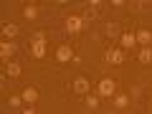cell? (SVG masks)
I'll return each instance as SVG.
<instances>
[{
  "mask_svg": "<svg viewBox=\"0 0 152 114\" xmlns=\"http://www.w3.org/2000/svg\"><path fill=\"white\" fill-rule=\"evenodd\" d=\"M114 91H117V84L112 79H102L99 81V96H112Z\"/></svg>",
  "mask_w": 152,
  "mask_h": 114,
  "instance_id": "6da1fadb",
  "label": "cell"
},
{
  "mask_svg": "<svg viewBox=\"0 0 152 114\" xmlns=\"http://www.w3.org/2000/svg\"><path fill=\"white\" fill-rule=\"evenodd\" d=\"M31 56L33 58H43L46 56V41H33L31 43Z\"/></svg>",
  "mask_w": 152,
  "mask_h": 114,
  "instance_id": "7a4b0ae2",
  "label": "cell"
},
{
  "mask_svg": "<svg viewBox=\"0 0 152 114\" xmlns=\"http://www.w3.org/2000/svg\"><path fill=\"white\" fill-rule=\"evenodd\" d=\"M66 28H69V33H79V31L84 28V20H81L79 15H71L69 20H66Z\"/></svg>",
  "mask_w": 152,
  "mask_h": 114,
  "instance_id": "3957f363",
  "label": "cell"
},
{
  "mask_svg": "<svg viewBox=\"0 0 152 114\" xmlns=\"http://www.w3.org/2000/svg\"><path fill=\"white\" fill-rule=\"evenodd\" d=\"M137 41L142 43V48H145V46H152V33L150 31H140L137 33Z\"/></svg>",
  "mask_w": 152,
  "mask_h": 114,
  "instance_id": "277c9868",
  "label": "cell"
},
{
  "mask_svg": "<svg viewBox=\"0 0 152 114\" xmlns=\"http://www.w3.org/2000/svg\"><path fill=\"white\" fill-rule=\"evenodd\" d=\"M74 91L76 94H86L89 91V81H86V79H76V81H74Z\"/></svg>",
  "mask_w": 152,
  "mask_h": 114,
  "instance_id": "5b68a950",
  "label": "cell"
},
{
  "mask_svg": "<svg viewBox=\"0 0 152 114\" xmlns=\"http://www.w3.org/2000/svg\"><path fill=\"white\" fill-rule=\"evenodd\" d=\"M140 64H152V48H150V46H145V48H142L140 51Z\"/></svg>",
  "mask_w": 152,
  "mask_h": 114,
  "instance_id": "8992f818",
  "label": "cell"
},
{
  "mask_svg": "<svg viewBox=\"0 0 152 114\" xmlns=\"http://www.w3.org/2000/svg\"><path fill=\"white\" fill-rule=\"evenodd\" d=\"M134 43H137L134 33H124V36H122V46H124V48H134Z\"/></svg>",
  "mask_w": 152,
  "mask_h": 114,
  "instance_id": "52a82bcc",
  "label": "cell"
},
{
  "mask_svg": "<svg viewBox=\"0 0 152 114\" xmlns=\"http://www.w3.org/2000/svg\"><path fill=\"white\" fill-rule=\"evenodd\" d=\"M107 61H109V64H122V61H124V53H122V51H109Z\"/></svg>",
  "mask_w": 152,
  "mask_h": 114,
  "instance_id": "ba28073f",
  "label": "cell"
},
{
  "mask_svg": "<svg viewBox=\"0 0 152 114\" xmlns=\"http://www.w3.org/2000/svg\"><path fill=\"white\" fill-rule=\"evenodd\" d=\"M36 99H38V91H36V89H33V86H28L26 91H23V102L33 104V102H36Z\"/></svg>",
  "mask_w": 152,
  "mask_h": 114,
  "instance_id": "9c48e42d",
  "label": "cell"
},
{
  "mask_svg": "<svg viewBox=\"0 0 152 114\" xmlns=\"http://www.w3.org/2000/svg\"><path fill=\"white\" fill-rule=\"evenodd\" d=\"M56 58L58 61H71V48L69 46H61V48L56 51Z\"/></svg>",
  "mask_w": 152,
  "mask_h": 114,
  "instance_id": "30bf717a",
  "label": "cell"
},
{
  "mask_svg": "<svg viewBox=\"0 0 152 114\" xmlns=\"http://www.w3.org/2000/svg\"><path fill=\"white\" fill-rule=\"evenodd\" d=\"M3 36H8V38L18 36V26H13V23H5V26H3Z\"/></svg>",
  "mask_w": 152,
  "mask_h": 114,
  "instance_id": "8fae6325",
  "label": "cell"
},
{
  "mask_svg": "<svg viewBox=\"0 0 152 114\" xmlns=\"http://www.w3.org/2000/svg\"><path fill=\"white\" fill-rule=\"evenodd\" d=\"M36 15H38V8H36V5H26V10H23V18H28V20H33Z\"/></svg>",
  "mask_w": 152,
  "mask_h": 114,
  "instance_id": "7c38bea8",
  "label": "cell"
},
{
  "mask_svg": "<svg viewBox=\"0 0 152 114\" xmlns=\"http://www.w3.org/2000/svg\"><path fill=\"white\" fill-rule=\"evenodd\" d=\"M0 53H3V58H10V53H15V48L10 43H3L0 46Z\"/></svg>",
  "mask_w": 152,
  "mask_h": 114,
  "instance_id": "4fadbf2b",
  "label": "cell"
},
{
  "mask_svg": "<svg viewBox=\"0 0 152 114\" xmlns=\"http://www.w3.org/2000/svg\"><path fill=\"white\" fill-rule=\"evenodd\" d=\"M114 104H117V109H124L127 104H129V99H127V96H122V94H119V96H114Z\"/></svg>",
  "mask_w": 152,
  "mask_h": 114,
  "instance_id": "5bb4252c",
  "label": "cell"
},
{
  "mask_svg": "<svg viewBox=\"0 0 152 114\" xmlns=\"http://www.w3.org/2000/svg\"><path fill=\"white\" fill-rule=\"evenodd\" d=\"M8 74L10 76H20V66L18 64H8Z\"/></svg>",
  "mask_w": 152,
  "mask_h": 114,
  "instance_id": "9a60e30c",
  "label": "cell"
},
{
  "mask_svg": "<svg viewBox=\"0 0 152 114\" xmlns=\"http://www.w3.org/2000/svg\"><path fill=\"white\" fill-rule=\"evenodd\" d=\"M86 104H89V109H96V107H99V99H96V96H89Z\"/></svg>",
  "mask_w": 152,
  "mask_h": 114,
  "instance_id": "2e32d148",
  "label": "cell"
},
{
  "mask_svg": "<svg viewBox=\"0 0 152 114\" xmlns=\"http://www.w3.org/2000/svg\"><path fill=\"white\" fill-rule=\"evenodd\" d=\"M20 114H36V112H33V107H31V109H26V112H20Z\"/></svg>",
  "mask_w": 152,
  "mask_h": 114,
  "instance_id": "e0dca14e",
  "label": "cell"
}]
</instances>
